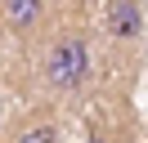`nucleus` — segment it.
<instances>
[{"label":"nucleus","mask_w":148,"mask_h":143,"mask_svg":"<svg viewBox=\"0 0 148 143\" xmlns=\"http://www.w3.org/2000/svg\"><path fill=\"white\" fill-rule=\"evenodd\" d=\"M40 80L54 94H76V89L90 80V36L76 27V31H58L45 40L40 54Z\"/></svg>","instance_id":"f257e3e1"},{"label":"nucleus","mask_w":148,"mask_h":143,"mask_svg":"<svg viewBox=\"0 0 148 143\" xmlns=\"http://www.w3.org/2000/svg\"><path fill=\"white\" fill-rule=\"evenodd\" d=\"M14 143H58V130H54L49 121H32L27 130H18Z\"/></svg>","instance_id":"20e7f679"},{"label":"nucleus","mask_w":148,"mask_h":143,"mask_svg":"<svg viewBox=\"0 0 148 143\" xmlns=\"http://www.w3.org/2000/svg\"><path fill=\"white\" fill-rule=\"evenodd\" d=\"M85 143H117V139H112V134H103V130H94V134H90Z\"/></svg>","instance_id":"39448f33"},{"label":"nucleus","mask_w":148,"mask_h":143,"mask_svg":"<svg viewBox=\"0 0 148 143\" xmlns=\"http://www.w3.org/2000/svg\"><path fill=\"white\" fill-rule=\"evenodd\" d=\"M103 27H108V40L117 49H135L144 40V9H139V0H108Z\"/></svg>","instance_id":"7ed1b4c3"},{"label":"nucleus","mask_w":148,"mask_h":143,"mask_svg":"<svg viewBox=\"0 0 148 143\" xmlns=\"http://www.w3.org/2000/svg\"><path fill=\"white\" fill-rule=\"evenodd\" d=\"M49 22V0H0V27L18 40H36Z\"/></svg>","instance_id":"f03ea898"}]
</instances>
